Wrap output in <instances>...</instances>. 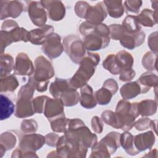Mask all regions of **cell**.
I'll list each match as a JSON object with an SVG mask.
<instances>
[{
    "label": "cell",
    "mask_w": 158,
    "mask_h": 158,
    "mask_svg": "<svg viewBox=\"0 0 158 158\" xmlns=\"http://www.w3.org/2000/svg\"><path fill=\"white\" fill-rule=\"evenodd\" d=\"M27 10L32 23L39 27L45 25L47 21V13L41 1H27Z\"/></svg>",
    "instance_id": "30bf717a"
},
{
    "label": "cell",
    "mask_w": 158,
    "mask_h": 158,
    "mask_svg": "<svg viewBox=\"0 0 158 158\" xmlns=\"http://www.w3.org/2000/svg\"><path fill=\"white\" fill-rule=\"evenodd\" d=\"M9 32L14 43L20 41L23 42H28L30 40V31H27L23 27H17Z\"/></svg>",
    "instance_id": "f35d334b"
},
{
    "label": "cell",
    "mask_w": 158,
    "mask_h": 158,
    "mask_svg": "<svg viewBox=\"0 0 158 158\" xmlns=\"http://www.w3.org/2000/svg\"><path fill=\"white\" fill-rule=\"evenodd\" d=\"M42 51L51 59L59 57L64 51L60 36L56 33H52L48 36L43 44Z\"/></svg>",
    "instance_id": "9c48e42d"
},
{
    "label": "cell",
    "mask_w": 158,
    "mask_h": 158,
    "mask_svg": "<svg viewBox=\"0 0 158 158\" xmlns=\"http://www.w3.org/2000/svg\"><path fill=\"white\" fill-rule=\"evenodd\" d=\"M68 119L65 117L64 114L49 120L52 130L56 133H64L67 130Z\"/></svg>",
    "instance_id": "8d00e7d4"
},
{
    "label": "cell",
    "mask_w": 158,
    "mask_h": 158,
    "mask_svg": "<svg viewBox=\"0 0 158 158\" xmlns=\"http://www.w3.org/2000/svg\"><path fill=\"white\" fill-rule=\"evenodd\" d=\"M107 15V12L106 7L102 1L98 2L93 6L90 5L86 12L85 19L89 23L99 24L102 23Z\"/></svg>",
    "instance_id": "5bb4252c"
},
{
    "label": "cell",
    "mask_w": 158,
    "mask_h": 158,
    "mask_svg": "<svg viewBox=\"0 0 158 158\" xmlns=\"http://www.w3.org/2000/svg\"><path fill=\"white\" fill-rule=\"evenodd\" d=\"M142 4L141 0H127L124 1L123 7L127 13L138 14Z\"/></svg>",
    "instance_id": "ee69618b"
},
{
    "label": "cell",
    "mask_w": 158,
    "mask_h": 158,
    "mask_svg": "<svg viewBox=\"0 0 158 158\" xmlns=\"http://www.w3.org/2000/svg\"><path fill=\"white\" fill-rule=\"evenodd\" d=\"M79 31L83 37V44L89 51H94L106 48L110 43V31L104 23L93 24L87 21L83 22Z\"/></svg>",
    "instance_id": "6da1fadb"
},
{
    "label": "cell",
    "mask_w": 158,
    "mask_h": 158,
    "mask_svg": "<svg viewBox=\"0 0 158 158\" xmlns=\"http://www.w3.org/2000/svg\"><path fill=\"white\" fill-rule=\"evenodd\" d=\"M20 128L25 133H35L38 130V123L34 119H25L22 122Z\"/></svg>",
    "instance_id": "7bdbcfd3"
},
{
    "label": "cell",
    "mask_w": 158,
    "mask_h": 158,
    "mask_svg": "<svg viewBox=\"0 0 158 158\" xmlns=\"http://www.w3.org/2000/svg\"><path fill=\"white\" fill-rule=\"evenodd\" d=\"M157 108L156 101L145 99L137 102V109L139 115L142 117L151 116L156 114Z\"/></svg>",
    "instance_id": "4316f807"
},
{
    "label": "cell",
    "mask_w": 158,
    "mask_h": 158,
    "mask_svg": "<svg viewBox=\"0 0 158 158\" xmlns=\"http://www.w3.org/2000/svg\"><path fill=\"white\" fill-rule=\"evenodd\" d=\"M17 141L15 134L11 131H5L0 136V146L6 151L12 149L16 145Z\"/></svg>",
    "instance_id": "e575fe53"
},
{
    "label": "cell",
    "mask_w": 158,
    "mask_h": 158,
    "mask_svg": "<svg viewBox=\"0 0 158 158\" xmlns=\"http://www.w3.org/2000/svg\"><path fill=\"white\" fill-rule=\"evenodd\" d=\"M124 30L127 33L135 34L141 31V26L138 22L136 16L128 15L122 22V25Z\"/></svg>",
    "instance_id": "836d02e7"
},
{
    "label": "cell",
    "mask_w": 158,
    "mask_h": 158,
    "mask_svg": "<svg viewBox=\"0 0 158 158\" xmlns=\"http://www.w3.org/2000/svg\"><path fill=\"white\" fill-rule=\"evenodd\" d=\"M1 54H4L5 48L10 45L13 42L9 31L1 30Z\"/></svg>",
    "instance_id": "c3c4849f"
},
{
    "label": "cell",
    "mask_w": 158,
    "mask_h": 158,
    "mask_svg": "<svg viewBox=\"0 0 158 158\" xmlns=\"http://www.w3.org/2000/svg\"><path fill=\"white\" fill-rule=\"evenodd\" d=\"M91 128L96 133H101L103 131L104 123L101 118L98 116H94L91 120Z\"/></svg>",
    "instance_id": "681fc988"
},
{
    "label": "cell",
    "mask_w": 158,
    "mask_h": 158,
    "mask_svg": "<svg viewBox=\"0 0 158 158\" xmlns=\"http://www.w3.org/2000/svg\"><path fill=\"white\" fill-rule=\"evenodd\" d=\"M89 6H90V4L86 1H78L75 4V6L74 7V10L76 15L80 18L85 19L86 12Z\"/></svg>",
    "instance_id": "7dc6e473"
},
{
    "label": "cell",
    "mask_w": 158,
    "mask_h": 158,
    "mask_svg": "<svg viewBox=\"0 0 158 158\" xmlns=\"http://www.w3.org/2000/svg\"><path fill=\"white\" fill-rule=\"evenodd\" d=\"M113 94L107 89L102 87L94 93V96L97 104L99 105H107L110 102Z\"/></svg>",
    "instance_id": "ab89813d"
},
{
    "label": "cell",
    "mask_w": 158,
    "mask_h": 158,
    "mask_svg": "<svg viewBox=\"0 0 158 158\" xmlns=\"http://www.w3.org/2000/svg\"><path fill=\"white\" fill-rule=\"evenodd\" d=\"M157 54L149 51L147 52L142 58V65L148 70H156Z\"/></svg>",
    "instance_id": "60d3db41"
},
{
    "label": "cell",
    "mask_w": 158,
    "mask_h": 158,
    "mask_svg": "<svg viewBox=\"0 0 158 158\" xmlns=\"http://www.w3.org/2000/svg\"><path fill=\"white\" fill-rule=\"evenodd\" d=\"M117 120L116 129L129 131L133 127L135 119L139 114L137 109V102H130L127 100H120L115 108Z\"/></svg>",
    "instance_id": "277c9868"
},
{
    "label": "cell",
    "mask_w": 158,
    "mask_h": 158,
    "mask_svg": "<svg viewBox=\"0 0 158 158\" xmlns=\"http://www.w3.org/2000/svg\"><path fill=\"white\" fill-rule=\"evenodd\" d=\"M44 143L45 136L42 135L26 134L20 139L19 147L13 151L11 157H38L35 152L41 149Z\"/></svg>",
    "instance_id": "8992f818"
},
{
    "label": "cell",
    "mask_w": 158,
    "mask_h": 158,
    "mask_svg": "<svg viewBox=\"0 0 158 158\" xmlns=\"http://www.w3.org/2000/svg\"><path fill=\"white\" fill-rule=\"evenodd\" d=\"M110 31V38L114 40H121L126 34L122 25L111 24L109 26Z\"/></svg>",
    "instance_id": "b9f144b4"
},
{
    "label": "cell",
    "mask_w": 158,
    "mask_h": 158,
    "mask_svg": "<svg viewBox=\"0 0 158 158\" xmlns=\"http://www.w3.org/2000/svg\"><path fill=\"white\" fill-rule=\"evenodd\" d=\"M59 157L58 155L56 153V151H52L51 152H50L49 153V154L47 156V157Z\"/></svg>",
    "instance_id": "680465c9"
},
{
    "label": "cell",
    "mask_w": 158,
    "mask_h": 158,
    "mask_svg": "<svg viewBox=\"0 0 158 158\" xmlns=\"http://www.w3.org/2000/svg\"><path fill=\"white\" fill-rule=\"evenodd\" d=\"M103 2L106 6L107 14L111 17L120 18L123 15L125 9L122 1L105 0Z\"/></svg>",
    "instance_id": "d4e9b609"
},
{
    "label": "cell",
    "mask_w": 158,
    "mask_h": 158,
    "mask_svg": "<svg viewBox=\"0 0 158 158\" xmlns=\"http://www.w3.org/2000/svg\"><path fill=\"white\" fill-rule=\"evenodd\" d=\"M55 75V71L51 62L43 56H40L35 60V71L33 77H30V81L39 92L46 91L49 80Z\"/></svg>",
    "instance_id": "3957f363"
},
{
    "label": "cell",
    "mask_w": 158,
    "mask_h": 158,
    "mask_svg": "<svg viewBox=\"0 0 158 158\" xmlns=\"http://www.w3.org/2000/svg\"><path fill=\"white\" fill-rule=\"evenodd\" d=\"M65 132L78 139L88 148H92L98 142L96 135L93 133L80 118H69Z\"/></svg>",
    "instance_id": "52a82bcc"
},
{
    "label": "cell",
    "mask_w": 158,
    "mask_h": 158,
    "mask_svg": "<svg viewBox=\"0 0 158 158\" xmlns=\"http://www.w3.org/2000/svg\"><path fill=\"white\" fill-rule=\"evenodd\" d=\"M56 147L59 157L84 158L88 151L82 143L65 133L60 136Z\"/></svg>",
    "instance_id": "5b68a950"
},
{
    "label": "cell",
    "mask_w": 158,
    "mask_h": 158,
    "mask_svg": "<svg viewBox=\"0 0 158 158\" xmlns=\"http://www.w3.org/2000/svg\"><path fill=\"white\" fill-rule=\"evenodd\" d=\"M145 37L144 32L141 30L135 34L126 33L122 39L120 40V43L123 47L131 50L141 46L144 43Z\"/></svg>",
    "instance_id": "d6986e66"
},
{
    "label": "cell",
    "mask_w": 158,
    "mask_h": 158,
    "mask_svg": "<svg viewBox=\"0 0 158 158\" xmlns=\"http://www.w3.org/2000/svg\"><path fill=\"white\" fill-rule=\"evenodd\" d=\"M102 120L108 125L116 128H117V120L115 112L110 110H106L101 114Z\"/></svg>",
    "instance_id": "bcb514c9"
},
{
    "label": "cell",
    "mask_w": 158,
    "mask_h": 158,
    "mask_svg": "<svg viewBox=\"0 0 158 158\" xmlns=\"http://www.w3.org/2000/svg\"><path fill=\"white\" fill-rule=\"evenodd\" d=\"M79 101L81 106L85 109H91L96 107L97 102L91 86L86 84L80 88Z\"/></svg>",
    "instance_id": "ffe728a7"
},
{
    "label": "cell",
    "mask_w": 158,
    "mask_h": 158,
    "mask_svg": "<svg viewBox=\"0 0 158 158\" xmlns=\"http://www.w3.org/2000/svg\"><path fill=\"white\" fill-rule=\"evenodd\" d=\"M148 44L150 49L154 53L157 54V31L150 34L148 40Z\"/></svg>",
    "instance_id": "816d5d0a"
},
{
    "label": "cell",
    "mask_w": 158,
    "mask_h": 158,
    "mask_svg": "<svg viewBox=\"0 0 158 158\" xmlns=\"http://www.w3.org/2000/svg\"><path fill=\"white\" fill-rule=\"evenodd\" d=\"M48 96L42 95L37 96L32 99V104L35 113L41 114L44 111V108L46 100L48 99Z\"/></svg>",
    "instance_id": "f6af8a7d"
},
{
    "label": "cell",
    "mask_w": 158,
    "mask_h": 158,
    "mask_svg": "<svg viewBox=\"0 0 158 158\" xmlns=\"http://www.w3.org/2000/svg\"><path fill=\"white\" fill-rule=\"evenodd\" d=\"M120 93L123 99L128 100L143 93V90L141 86L136 80L123 85L120 89Z\"/></svg>",
    "instance_id": "44dd1931"
},
{
    "label": "cell",
    "mask_w": 158,
    "mask_h": 158,
    "mask_svg": "<svg viewBox=\"0 0 158 158\" xmlns=\"http://www.w3.org/2000/svg\"><path fill=\"white\" fill-rule=\"evenodd\" d=\"M141 86L143 93L144 94L150 90L151 87L157 88L158 84L157 76L151 72L143 73L137 80Z\"/></svg>",
    "instance_id": "603a6c76"
},
{
    "label": "cell",
    "mask_w": 158,
    "mask_h": 158,
    "mask_svg": "<svg viewBox=\"0 0 158 158\" xmlns=\"http://www.w3.org/2000/svg\"><path fill=\"white\" fill-rule=\"evenodd\" d=\"M110 155L106 146L100 140L91 148V153L89 157L109 158Z\"/></svg>",
    "instance_id": "74e56055"
},
{
    "label": "cell",
    "mask_w": 158,
    "mask_h": 158,
    "mask_svg": "<svg viewBox=\"0 0 158 158\" xmlns=\"http://www.w3.org/2000/svg\"><path fill=\"white\" fill-rule=\"evenodd\" d=\"M135 71L132 69L124 70L120 73L119 79L122 81H128L131 80L135 77Z\"/></svg>",
    "instance_id": "db71d44e"
},
{
    "label": "cell",
    "mask_w": 158,
    "mask_h": 158,
    "mask_svg": "<svg viewBox=\"0 0 158 158\" xmlns=\"http://www.w3.org/2000/svg\"><path fill=\"white\" fill-rule=\"evenodd\" d=\"M14 60L9 54H1L0 59V75L3 77L9 75L14 69Z\"/></svg>",
    "instance_id": "4dcf8cb0"
},
{
    "label": "cell",
    "mask_w": 158,
    "mask_h": 158,
    "mask_svg": "<svg viewBox=\"0 0 158 158\" xmlns=\"http://www.w3.org/2000/svg\"><path fill=\"white\" fill-rule=\"evenodd\" d=\"M115 57L118 66L122 71L132 69L134 59L130 53L125 50H122L115 54Z\"/></svg>",
    "instance_id": "1f68e13d"
},
{
    "label": "cell",
    "mask_w": 158,
    "mask_h": 158,
    "mask_svg": "<svg viewBox=\"0 0 158 158\" xmlns=\"http://www.w3.org/2000/svg\"><path fill=\"white\" fill-rule=\"evenodd\" d=\"M0 5V19L2 20L8 17L17 18L27 8V5L25 6L19 1H1Z\"/></svg>",
    "instance_id": "8fae6325"
},
{
    "label": "cell",
    "mask_w": 158,
    "mask_h": 158,
    "mask_svg": "<svg viewBox=\"0 0 158 158\" xmlns=\"http://www.w3.org/2000/svg\"><path fill=\"white\" fill-rule=\"evenodd\" d=\"M133 138L134 136H133L128 131H125V132L120 134V146H122L125 152L130 156H135L139 153L135 147Z\"/></svg>",
    "instance_id": "484cf974"
},
{
    "label": "cell",
    "mask_w": 158,
    "mask_h": 158,
    "mask_svg": "<svg viewBox=\"0 0 158 158\" xmlns=\"http://www.w3.org/2000/svg\"><path fill=\"white\" fill-rule=\"evenodd\" d=\"M149 128H151V129H152L156 134L157 133V120H151L150 122V126Z\"/></svg>",
    "instance_id": "6f0895ef"
},
{
    "label": "cell",
    "mask_w": 158,
    "mask_h": 158,
    "mask_svg": "<svg viewBox=\"0 0 158 158\" xmlns=\"http://www.w3.org/2000/svg\"><path fill=\"white\" fill-rule=\"evenodd\" d=\"M71 86L69 80L56 78L54 81L50 84L49 93L53 98H59L61 93Z\"/></svg>",
    "instance_id": "f1b7e54d"
},
{
    "label": "cell",
    "mask_w": 158,
    "mask_h": 158,
    "mask_svg": "<svg viewBox=\"0 0 158 158\" xmlns=\"http://www.w3.org/2000/svg\"><path fill=\"white\" fill-rule=\"evenodd\" d=\"M44 7L47 10L49 18L52 21H59L65 15V7L60 1L43 0L40 1Z\"/></svg>",
    "instance_id": "4fadbf2b"
},
{
    "label": "cell",
    "mask_w": 158,
    "mask_h": 158,
    "mask_svg": "<svg viewBox=\"0 0 158 158\" xmlns=\"http://www.w3.org/2000/svg\"><path fill=\"white\" fill-rule=\"evenodd\" d=\"M17 27H19V25L15 21L13 20H6L2 23L1 30L10 31Z\"/></svg>",
    "instance_id": "9f6ffc18"
},
{
    "label": "cell",
    "mask_w": 158,
    "mask_h": 158,
    "mask_svg": "<svg viewBox=\"0 0 158 158\" xmlns=\"http://www.w3.org/2000/svg\"><path fill=\"white\" fill-rule=\"evenodd\" d=\"M35 67L28 56L24 52L19 53L15 61L14 74L17 75L31 76L33 74Z\"/></svg>",
    "instance_id": "7c38bea8"
},
{
    "label": "cell",
    "mask_w": 158,
    "mask_h": 158,
    "mask_svg": "<svg viewBox=\"0 0 158 158\" xmlns=\"http://www.w3.org/2000/svg\"><path fill=\"white\" fill-rule=\"evenodd\" d=\"M62 44L64 50L71 60L79 64L86 54L83 41L77 35H69L64 38Z\"/></svg>",
    "instance_id": "ba28073f"
},
{
    "label": "cell",
    "mask_w": 158,
    "mask_h": 158,
    "mask_svg": "<svg viewBox=\"0 0 158 158\" xmlns=\"http://www.w3.org/2000/svg\"><path fill=\"white\" fill-rule=\"evenodd\" d=\"M54 30V27L49 25H45L42 27L33 29L30 31V41L33 44L35 45L43 44L45 43L48 36L53 33Z\"/></svg>",
    "instance_id": "ac0fdd59"
},
{
    "label": "cell",
    "mask_w": 158,
    "mask_h": 158,
    "mask_svg": "<svg viewBox=\"0 0 158 158\" xmlns=\"http://www.w3.org/2000/svg\"><path fill=\"white\" fill-rule=\"evenodd\" d=\"M59 98L64 106L71 107L78 104L80 101V94L77 89L71 86L61 93Z\"/></svg>",
    "instance_id": "cb8c5ba5"
},
{
    "label": "cell",
    "mask_w": 158,
    "mask_h": 158,
    "mask_svg": "<svg viewBox=\"0 0 158 158\" xmlns=\"http://www.w3.org/2000/svg\"><path fill=\"white\" fill-rule=\"evenodd\" d=\"M120 133L117 131H111L107 134L101 141L104 143L110 154H114L120 146Z\"/></svg>",
    "instance_id": "83f0119b"
},
{
    "label": "cell",
    "mask_w": 158,
    "mask_h": 158,
    "mask_svg": "<svg viewBox=\"0 0 158 158\" xmlns=\"http://www.w3.org/2000/svg\"><path fill=\"white\" fill-rule=\"evenodd\" d=\"M135 16L139 24L144 27H152L157 23V10L152 11L149 9H144L139 14Z\"/></svg>",
    "instance_id": "7402d4cb"
},
{
    "label": "cell",
    "mask_w": 158,
    "mask_h": 158,
    "mask_svg": "<svg viewBox=\"0 0 158 158\" xmlns=\"http://www.w3.org/2000/svg\"><path fill=\"white\" fill-rule=\"evenodd\" d=\"M151 3H152V7L155 10H157V3H158V1H151Z\"/></svg>",
    "instance_id": "91938a15"
},
{
    "label": "cell",
    "mask_w": 158,
    "mask_h": 158,
    "mask_svg": "<svg viewBox=\"0 0 158 158\" xmlns=\"http://www.w3.org/2000/svg\"><path fill=\"white\" fill-rule=\"evenodd\" d=\"M60 136L54 133H48L45 136V140L46 143L47 145L51 146V147H55L56 146L57 143L59 139Z\"/></svg>",
    "instance_id": "11a10c76"
},
{
    "label": "cell",
    "mask_w": 158,
    "mask_h": 158,
    "mask_svg": "<svg viewBox=\"0 0 158 158\" xmlns=\"http://www.w3.org/2000/svg\"><path fill=\"white\" fill-rule=\"evenodd\" d=\"M156 138L152 131H148L134 136L135 147L140 152L146 149H151L155 143Z\"/></svg>",
    "instance_id": "e0dca14e"
},
{
    "label": "cell",
    "mask_w": 158,
    "mask_h": 158,
    "mask_svg": "<svg viewBox=\"0 0 158 158\" xmlns=\"http://www.w3.org/2000/svg\"><path fill=\"white\" fill-rule=\"evenodd\" d=\"M1 107H0V119L4 120L9 118L14 112L15 106L12 101L5 95L1 94Z\"/></svg>",
    "instance_id": "f546056e"
},
{
    "label": "cell",
    "mask_w": 158,
    "mask_h": 158,
    "mask_svg": "<svg viewBox=\"0 0 158 158\" xmlns=\"http://www.w3.org/2000/svg\"><path fill=\"white\" fill-rule=\"evenodd\" d=\"M151 119L148 117H143L139 118L135 122L134 127L138 131H143L149 128Z\"/></svg>",
    "instance_id": "f907efd6"
},
{
    "label": "cell",
    "mask_w": 158,
    "mask_h": 158,
    "mask_svg": "<svg viewBox=\"0 0 158 158\" xmlns=\"http://www.w3.org/2000/svg\"><path fill=\"white\" fill-rule=\"evenodd\" d=\"M19 83L14 75H9L1 77L0 80V91L14 92L19 86Z\"/></svg>",
    "instance_id": "d6a6232c"
},
{
    "label": "cell",
    "mask_w": 158,
    "mask_h": 158,
    "mask_svg": "<svg viewBox=\"0 0 158 158\" xmlns=\"http://www.w3.org/2000/svg\"><path fill=\"white\" fill-rule=\"evenodd\" d=\"M102 87L109 89L113 95H114L118 89L117 82L113 78L107 79L103 83Z\"/></svg>",
    "instance_id": "f5cc1de1"
},
{
    "label": "cell",
    "mask_w": 158,
    "mask_h": 158,
    "mask_svg": "<svg viewBox=\"0 0 158 158\" xmlns=\"http://www.w3.org/2000/svg\"><path fill=\"white\" fill-rule=\"evenodd\" d=\"M99 61L100 56L98 53L88 52L80 61L78 69L69 80L71 85L76 89L86 85L94 75Z\"/></svg>",
    "instance_id": "7a4b0ae2"
},
{
    "label": "cell",
    "mask_w": 158,
    "mask_h": 158,
    "mask_svg": "<svg viewBox=\"0 0 158 158\" xmlns=\"http://www.w3.org/2000/svg\"><path fill=\"white\" fill-rule=\"evenodd\" d=\"M32 99H33L30 98L17 97L14 115L16 117L20 118L32 116L35 114Z\"/></svg>",
    "instance_id": "2e32d148"
},
{
    "label": "cell",
    "mask_w": 158,
    "mask_h": 158,
    "mask_svg": "<svg viewBox=\"0 0 158 158\" xmlns=\"http://www.w3.org/2000/svg\"><path fill=\"white\" fill-rule=\"evenodd\" d=\"M102 67L113 75H118L122 72L117 63L115 54L108 55L102 62Z\"/></svg>",
    "instance_id": "d590c367"
},
{
    "label": "cell",
    "mask_w": 158,
    "mask_h": 158,
    "mask_svg": "<svg viewBox=\"0 0 158 158\" xmlns=\"http://www.w3.org/2000/svg\"><path fill=\"white\" fill-rule=\"evenodd\" d=\"M43 113L48 121L64 114V106L61 99L48 98L45 103Z\"/></svg>",
    "instance_id": "9a60e30c"
}]
</instances>
